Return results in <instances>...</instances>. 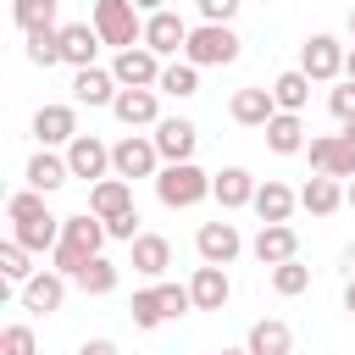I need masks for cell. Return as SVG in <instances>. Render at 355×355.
Returning a JSON list of instances; mask_svg holds the SVG:
<instances>
[{"instance_id": "5b68a950", "label": "cell", "mask_w": 355, "mask_h": 355, "mask_svg": "<svg viewBox=\"0 0 355 355\" xmlns=\"http://www.w3.org/2000/svg\"><path fill=\"white\" fill-rule=\"evenodd\" d=\"M305 155H311V172L316 178H355V139L349 133H316L311 144H305Z\"/></svg>"}, {"instance_id": "9a60e30c", "label": "cell", "mask_w": 355, "mask_h": 355, "mask_svg": "<svg viewBox=\"0 0 355 355\" xmlns=\"http://www.w3.org/2000/svg\"><path fill=\"white\" fill-rule=\"evenodd\" d=\"M33 139H39V150L72 144V139H78V111H72V105H39V111H33Z\"/></svg>"}, {"instance_id": "cb8c5ba5", "label": "cell", "mask_w": 355, "mask_h": 355, "mask_svg": "<svg viewBox=\"0 0 355 355\" xmlns=\"http://www.w3.org/2000/svg\"><path fill=\"white\" fill-rule=\"evenodd\" d=\"M122 94V83L111 78V67H83V72H72V100L78 105H111Z\"/></svg>"}, {"instance_id": "c3c4849f", "label": "cell", "mask_w": 355, "mask_h": 355, "mask_svg": "<svg viewBox=\"0 0 355 355\" xmlns=\"http://www.w3.org/2000/svg\"><path fill=\"white\" fill-rule=\"evenodd\" d=\"M344 266H349V277H355V239H349V250H344Z\"/></svg>"}, {"instance_id": "60d3db41", "label": "cell", "mask_w": 355, "mask_h": 355, "mask_svg": "<svg viewBox=\"0 0 355 355\" xmlns=\"http://www.w3.org/2000/svg\"><path fill=\"white\" fill-rule=\"evenodd\" d=\"M327 111H333V116H338L344 128L355 122V78H344V83H338V89L327 94Z\"/></svg>"}, {"instance_id": "4316f807", "label": "cell", "mask_w": 355, "mask_h": 355, "mask_svg": "<svg viewBox=\"0 0 355 355\" xmlns=\"http://www.w3.org/2000/svg\"><path fill=\"white\" fill-rule=\"evenodd\" d=\"M28 189H39V194H55L61 183H72V166H67V155H55V150H39L33 161H28Z\"/></svg>"}, {"instance_id": "db71d44e", "label": "cell", "mask_w": 355, "mask_h": 355, "mask_svg": "<svg viewBox=\"0 0 355 355\" xmlns=\"http://www.w3.org/2000/svg\"><path fill=\"white\" fill-rule=\"evenodd\" d=\"M344 133H349V139H355V122H349V128H344Z\"/></svg>"}, {"instance_id": "7dc6e473", "label": "cell", "mask_w": 355, "mask_h": 355, "mask_svg": "<svg viewBox=\"0 0 355 355\" xmlns=\"http://www.w3.org/2000/svg\"><path fill=\"white\" fill-rule=\"evenodd\" d=\"M344 311H349V316H355V277H349V283H344Z\"/></svg>"}, {"instance_id": "5bb4252c", "label": "cell", "mask_w": 355, "mask_h": 355, "mask_svg": "<svg viewBox=\"0 0 355 355\" xmlns=\"http://www.w3.org/2000/svg\"><path fill=\"white\" fill-rule=\"evenodd\" d=\"M194 250H200V261H205V266H227V261H239L244 239H239V227H233V222H200Z\"/></svg>"}, {"instance_id": "f546056e", "label": "cell", "mask_w": 355, "mask_h": 355, "mask_svg": "<svg viewBox=\"0 0 355 355\" xmlns=\"http://www.w3.org/2000/svg\"><path fill=\"white\" fill-rule=\"evenodd\" d=\"M55 11H61V0H11V22L22 28V39L55 28Z\"/></svg>"}, {"instance_id": "7c38bea8", "label": "cell", "mask_w": 355, "mask_h": 355, "mask_svg": "<svg viewBox=\"0 0 355 355\" xmlns=\"http://www.w3.org/2000/svg\"><path fill=\"white\" fill-rule=\"evenodd\" d=\"M111 116L133 133V128H155L161 122V89H122L111 100Z\"/></svg>"}, {"instance_id": "ac0fdd59", "label": "cell", "mask_w": 355, "mask_h": 355, "mask_svg": "<svg viewBox=\"0 0 355 355\" xmlns=\"http://www.w3.org/2000/svg\"><path fill=\"white\" fill-rule=\"evenodd\" d=\"M250 255L272 272V266H283V261H294V255H300V233H294L288 222H272V227H261V233H255Z\"/></svg>"}, {"instance_id": "277c9868", "label": "cell", "mask_w": 355, "mask_h": 355, "mask_svg": "<svg viewBox=\"0 0 355 355\" xmlns=\"http://www.w3.org/2000/svg\"><path fill=\"white\" fill-rule=\"evenodd\" d=\"M161 150H155V139L150 133H122L116 144H111V178H128V183H139V178H161Z\"/></svg>"}, {"instance_id": "f907efd6", "label": "cell", "mask_w": 355, "mask_h": 355, "mask_svg": "<svg viewBox=\"0 0 355 355\" xmlns=\"http://www.w3.org/2000/svg\"><path fill=\"white\" fill-rule=\"evenodd\" d=\"M344 78H355V50H349V55H344Z\"/></svg>"}, {"instance_id": "6da1fadb", "label": "cell", "mask_w": 355, "mask_h": 355, "mask_svg": "<svg viewBox=\"0 0 355 355\" xmlns=\"http://www.w3.org/2000/svg\"><path fill=\"white\" fill-rule=\"evenodd\" d=\"M239 55H244V39L233 33V22H194V33L183 44L189 67H233Z\"/></svg>"}, {"instance_id": "1f68e13d", "label": "cell", "mask_w": 355, "mask_h": 355, "mask_svg": "<svg viewBox=\"0 0 355 355\" xmlns=\"http://www.w3.org/2000/svg\"><path fill=\"white\" fill-rule=\"evenodd\" d=\"M155 89L172 94V100H189V94H200V67H189V61L178 55V61L161 67V83H155Z\"/></svg>"}, {"instance_id": "7bdbcfd3", "label": "cell", "mask_w": 355, "mask_h": 355, "mask_svg": "<svg viewBox=\"0 0 355 355\" xmlns=\"http://www.w3.org/2000/svg\"><path fill=\"white\" fill-rule=\"evenodd\" d=\"M200 6V22H233L244 0H194Z\"/></svg>"}, {"instance_id": "2e32d148", "label": "cell", "mask_w": 355, "mask_h": 355, "mask_svg": "<svg viewBox=\"0 0 355 355\" xmlns=\"http://www.w3.org/2000/svg\"><path fill=\"white\" fill-rule=\"evenodd\" d=\"M255 178L244 172V166H222V172H211V200L222 205V211H244V205H255Z\"/></svg>"}, {"instance_id": "3957f363", "label": "cell", "mask_w": 355, "mask_h": 355, "mask_svg": "<svg viewBox=\"0 0 355 355\" xmlns=\"http://www.w3.org/2000/svg\"><path fill=\"white\" fill-rule=\"evenodd\" d=\"M155 200H161L166 211H194L200 200H211V172H200L194 161L161 166V178H155Z\"/></svg>"}, {"instance_id": "d6986e66", "label": "cell", "mask_w": 355, "mask_h": 355, "mask_svg": "<svg viewBox=\"0 0 355 355\" xmlns=\"http://www.w3.org/2000/svg\"><path fill=\"white\" fill-rule=\"evenodd\" d=\"M105 239H111V233H105V222H100L94 211H78V216H61V244H72L78 255H89V261H94V255L105 250Z\"/></svg>"}, {"instance_id": "bcb514c9", "label": "cell", "mask_w": 355, "mask_h": 355, "mask_svg": "<svg viewBox=\"0 0 355 355\" xmlns=\"http://www.w3.org/2000/svg\"><path fill=\"white\" fill-rule=\"evenodd\" d=\"M133 6H139L144 17H155V11H166V0H133Z\"/></svg>"}, {"instance_id": "e575fe53", "label": "cell", "mask_w": 355, "mask_h": 355, "mask_svg": "<svg viewBox=\"0 0 355 355\" xmlns=\"http://www.w3.org/2000/svg\"><path fill=\"white\" fill-rule=\"evenodd\" d=\"M128 316H133V327H144V333H150V327H161V322H166V311H161V288H155V283H150V288H139V294L128 300Z\"/></svg>"}, {"instance_id": "8fae6325", "label": "cell", "mask_w": 355, "mask_h": 355, "mask_svg": "<svg viewBox=\"0 0 355 355\" xmlns=\"http://www.w3.org/2000/svg\"><path fill=\"white\" fill-rule=\"evenodd\" d=\"M227 116H233L239 128H266V122L277 116V100H272V89H266V83H244V89H233Z\"/></svg>"}, {"instance_id": "8992f818", "label": "cell", "mask_w": 355, "mask_h": 355, "mask_svg": "<svg viewBox=\"0 0 355 355\" xmlns=\"http://www.w3.org/2000/svg\"><path fill=\"white\" fill-rule=\"evenodd\" d=\"M344 44L333 39V33H311L305 44H300V72L311 78V83H333V78H344Z\"/></svg>"}, {"instance_id": "44dd1931", "label": "cell", "mask_w": 355, "mask_h": 355, "mask_svg": "<svg viewBox=\"0 0 355 355\" xmlns=\"http://www.w3.org/2000/svg\"><path fill=\"white\" fill-rule=\"evenodd\" d=\"M128 250H133V272H139V277H150V283L166 277V266H172V239H161V233H139Z\"/></svg>"}, {"instance_id": "484cf974", "label": "cell", "mask_w": 355, "mask_h": 355, "mask_svg": "<svg viewBox=\"0 0 355 355\" xmlns=\"http://www.w3.org/2000/svg\"><path fill=\"white\" fill-rule=\"evenodd\" d=\"M294 205H300V194L288 189V183H277V178H266L261 189H255V216H261V227H272V222H288L294 216Z\"/></svg>"}, {"instance_id": "603a6c76", "label": "cell", "mask_w": 355, "mask_h": 355, "mask_svg": "<svg viewBox=\"0 0 355 355\" xmlns=\"http://www.w3.org/2000/svg\"><path fill=\"white\" fill-rule=\"evenodd\" d=\"M244 349L250 355H294V327L277 322V316H261V322H250Z\"/></svg>"}, {"instance_id": "f5cc1de1", "label": "cell", "mask_w": 355, "mask_h": 355, "mask_svg": "<svg viewBox=\"0 0 355 355\" xmlns=\"http://www.w3.org/2000/svg\"><path fill=\"white\" fill-rule=\"evenodd\" d=\"M349 39H355V6H349Z\"/></svg>"}, {"instance_id": "ba28073f", "label": "cell", "mask_w": 355, "mask_h": 355, "mask_svg": "<svg viewBox=\"0 0 355 355\" xmlns=\"http://www.w3.org/2000/svg\"><path fill=\"white\" fill-rule=\"evenodd\" d=\"M150 139H155V150H161V161H166V166L194 161V150H200V128H194L189 116H161Z\"/></svg>"}, {"instance_id": "7402d4cb", "label": "cell", "mask_w": 355, "mask_h": 355, "mask_svg": "<svg viewBox=\"0 0 355 355\" xmlns=\"http://www.w3.org/2000/svg\"><path fill=\"white\" fill-rule=\"evenodd\" d=\"M189 294H194V311H222V305L233 300L227 266H194V277H189Z\"/></svg>"}, {"instance_id": "4dcf8cb0", "label": "cell", "mask_w": 355, "mask_h": 355, "mask_svg": "<svg viewBox=\"0 0 355 355\" xmlns=\"http://www.w3.org/2000/svg\"><path fill=\"white\" fill-rule=\"evenodd\" d=\"M272 100H277V111H305V100H311V78H305L300 67L277 72V78H272Z\"/></svg>"}, {"instance_id": "4fadbf2b", "label": "cell", "mask_w": 355, "mask_h": 355, "mask_svg": "<svg viewBox=\"0 0 355 355\" xmlns=\"http://www.w3.org/2000/svg\"><path fill=\"white\" fill-rule=\"evenodd\" d=\"M67 166H72V178L100 183V178H111V144L94 139V133H78V139L67 144Z\"/></svg>"}, {"instance_id": "d4e9b609", "label": "cell", "mask_w": 355, "mask_h": 355, "mask_svg": "<svg viewBox=\"0 0 355 355\" xmlns=\"http://www.w3.org/2000/svg\"><path fill=\"white\" fill-rule=\"evenodd\" d=\"M261 133H266V150H272V155H300V150L311 144V139H305V116H300V111H277Z\"/></svg>"}, {"instance_id": "83f0119b", "label": "cell", "mask_w": 355, "mask_h": 355, "mask_svg": "<svg viewBox=\"0 0 355 355\" xmlns=\"http://www.w3.org/2000/svg\"><path fill=\"white\" fill-rule=\"evenodd\" d=\"M11 239L28 250V255H39V250H55L61 244V216H39V222H11Z\"/></svg>"}, {"instance_id": "e0dca14e", "label": "cell", "mask_w": 355, "mask_h": 355, "mask_svg": "<svg viewBox=\"0 0 355 355\" xmlns=\"http://www.w3.org/2000/svg\"><path fill=\"white\" fill-rule=\"evenodd\" d=\"M89 211H94L100 222H116V216L139 211V205H133V183H128V178H100V183H89Z\"/></svg>"}, {"instance_id": "681fc988", "label": "cell", "mask_w": 355, "mask_h": 355, "mask_svg": "<svg viewBox=\"0 0 355 355\" xmlns=\"http://www.w3.org/2000/svg\"><path fill=\"white\" fill-rule=\"evenodd\" d=\"M344 205H355V178H349V183H344Z\"/></svg>"}, {"instance_id": "816d5d0a", "label": "cell", "mask_w": 355, "mask_h": 355, "mask_svg": "<svg viewBox=\"0 0 355 355\" xmlns=\"http://www.w3.org/2000/svg\"><path fill=\"white\" fill-rule=\"evenodd\" d=\"M216 355H250V349H244V344H233V349H216Z\"/></svg>"}, {"instance_id": "836d02e7", "label": "cell", "mask_w": 355, "mask_h": 355, "mask_svg": "<svg viewBox=\"0 0 355 355\" xmlns=\"http://www.w3.org/2000/svg\"><path fill=\"white\" fill-rule=\"evenodd\" d=\"M311 288V266L294 255V261H283V266H272V294H283V300H294V294H305Z\"/></svg>"}, {"instance_id": "ffe728a7", "label": "cell", "mask_w": 355, "mask_h": 355, "mask_svg": "<svg viewBox=\"0 0 355 355\" xmlns=\"http://www.w3.org/2000/svg\"><path fill=\"white\" fill-rule=\"evenodd\" d=\"M94 55H100L94 22H61V61H67L72 72H83V67H94Z\"/></svg>"}, {"instance_id": "f35d334b", "label": "cell", "mask_w": 355, "mask_h": 355, "mask_svg": "<svg viewBox=\"0 0 355 355\" xmlns=\"http://www.w3.org/2000/svg\"><path fill=\"white\" fill-rule=\"evenodd\" d=\"M155 288H161V311H166V322H178V316H189V311H194L189 283H166V277H161Z\"/></svg>"}, {"instance_id": "8d00e7d4", "label": "cell", "mask_w": 355, "mask_h": 355, "mask_svg": "<svg viewBox=\"0 0 355 355\" xmlns=\"http://www.w3.org/2000/svg\"><path fill=\"white\" fill-rule=\"evenodd\" d=\"M6 216H11V222H39V216H50V205H44L39 189H17V194L6 200Z\"/></svg>"}, {"instance_id": "30bf717a", "label": "cell", "mask_w": 355, "mask_h": 355, "mask_svg": "<svg viewBox=\"0 0 355 355\" xmlns=\"http://www.w3.org/2000/svg\"><path fill=\"white\" fill-rule=\"evenodd\" d=\"M67 283H72V277H61L55 266L33 272V277L22 283V311H33V316H55V311L67 305Z\"/></svg>"}, {"instance_id": "52a82bcc", "label": "cell", "mask_w": 355, "mask_h": 355, "mask_svg": "<svg viewBox=\"0 0 355 355\" xmlns=\"http://www.w3.org/2000/svg\"><path fill=\"white\" fill-rule=\"evenodd\" d=\"M161 55L155 50H144V44H133V50H116V61H111V78L122 83V89H155L161 83Z\"/></svg>"}, {"instance_id": "7a4b0ae2", "label": "cell", "mask_w": 355, "mask_h": 355, "mask_svg": "<svg viewBox=\"0 0 355 355\" xmlns=\"http://www.w3.org/2000/svg\"><path fill=\"white\" fill-rule=\"evenodd\" d=\"M94 33H100V44H111V50H133V44H144V11L133 6V0H94Z\"/></svg>"}, {"instance_id": "d590c367", "label": "cell", "mask_w": 355, "mask_h": 355, "mask_svg": "<svg viewBox=\"0 0 355 355\" xmlns=\"http://www.w3.org/2000/svg\"><path fill=\"white\" fill-rule=\"evenodd\" d=\"M28 61L33 67H61V28H44V33H28Z\"/></svg>"}, {"instance_id": "f1b7e54d", "label": "cell", "mask_w": 355, "mask_h": 355, "mask_svg": "<svg viewBox=\"0 0 355 355\" xmlns=\"http://www.w3.org/2000/svg\"><path fill=\"white\" fill-rule=\"evenodd\" d=\"M300 205H305L311 216H333V211L344 205V183H338V178H311V183L300 189Z\"/></svg>"}, {"instance_id": "d6a6232c", "label": "cell", "mask_w": 355, "mask_h": 355, "mask_svg": "<svg viewBox=\"0 0 355 355\" xmlns=\"http://www.w3.org/2000/svg\"><path fill=\"white\" fill-rule=\"evenodd\" d=\"M116 277H122V272H116V261L94 255V261H89V266H83V272H78L72 283H78L83 294H111V288H116Z\"/></svg>"}, {"instance_id": "74e56055", "label": "cell", "mask_w": 355, "mask_h": 355, "mask_svg": "<svg viewBox=\"0 0 355 355\" xmlns=\"http://www.w3.org/2000/svg\"><path fill=\"white\" fill-rule=\"evenodd\" d=\"M0 277H6V283H17V288L33 277V266H28V250H22L17 239H6V244H0Z\"/></svg>"}, {"instance_id": "f6af8a7d", "label": "cell", "mask_w": 355, "mask_h": 355, "mask_svg": "<svg viewBox=\"0 0 355 355\" xmlns=\"http://www.w3.org/2000/svg\"><path fill=\"white\" fill-rule=\"evenodd\" d=\"M78 355H122V349H116L111 338H83V344H78Z\"/></svg>"}, {"instance_id": "9c48e42d", "label": "cell", "mask_w": 355, "mask_h": 355, "mask_svg": "<svg viewBox=\"0 0 355 355\" xmlns=\"http://www.w3.org/2000/svg\"><path fill=\"white\" fill-rule=\"evenodd\" d=\"M189 33H194V28H189L178 11H155V17H144V50H155L161 61H166V55L178 61L183 44H189Z\"/></svg>"}, {"instance_id": "ab89813d", "label": "cell", "mask_w": 355, "mask_h": 355, "mask_svg": "<svg viewBox=\"0 0 355 355\" xmlns=\"http://www.w3.org/2000/svg\"><path fill=\"white\" fill-rule=\"evenodd\" d=\"M0 355H39V338H33V327H28V322H11V327L0 333Z\"/></svg>"}, {"instance_id": "ee69618b", "label": "cell", "mask_w": 355, "mask_h": 355, "mask_svg": "<svg viewBox=\"0 0 355 355\" xmlns=\"http://www.w3.org/2000/svg\"><path fill=\"white\" fill-rule=\"evenodd\" d=\"M105 233H111V239H122V244H133V239H139V211H128V216L105 222Z\"/></svg>"}, {"instance_id": "b9f144b4", "label": "cell", "mask_w": 355, "mask_h": 355, "mask_svg": "<svg viewBox=\"0 0 355 355\" xmlns=\"http://www.w3.org/2000/svg\"><path fill=\"white\" fill-rule=\"evenodd\" d=\"M50 266H55L61 277H78V272L89 266V255H78L72 244H55V250H50Z\"/></svg>"}]
</instances>
